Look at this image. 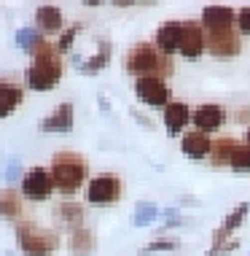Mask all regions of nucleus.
Instances as JSON below:
<instances>
[{
  "label": "nucleus",
  "instance_id": "obj_1",
  "mask_svg": "<svg viewBox=\"0 0 250 256\" xmlns=\"http://www.w3.org/2000/svg\"><path fill=\"white\" fill-rule=\"evenodd\" d=\"M124 70H127L132 78H162L167 81L172 73H175V65H172V57H167L156 49L154 44H135L124 57Z\"/></svg>",
  "mask_w": 250,
  "mask_h": 256
},
{
  "label": "nucleus",
  "instance_id": "obj_2",
  "mask_svg": "<svg viewBox=\"0 0 250 256\" xmlns=\"http://www.w3.org/2000/svg\"><path fill=\"white\" fill-rule=\"evenodd\" d=\"M48 170H51L57 192L67 200H70L89 178V162L81 154H75V151H57V154L51 156V162H48Z\"/></svg>",
  "mask_w": 250,
  "mask_h": 256
},
{
  "label": "nucleus",
  "instance_id": "obj_3",
  "mask_svg": "<svg viewBox=\"0 0 250 256\" xmlns=\"http://www.w3.org/2000/svg\"><path fill=\"white\" fill-rule=\"evenodd\" d=\"M16 246L22 256H54L62 246L57 230L38 226L35 221H19L16 224Z\"/></svg>",
  "mask_w": 250,
  "mask_h": 256
},
{
  "label": "nucleus",
  "instance_id": "obj_4",
  "mask_svg": "<svg viewBox=\"0 0 250 256\" xmlns=\"http://www.w3.org/2000/svg\"><path fill=\"white\" fill-rule=\"evenodd\" d=\"M19 192H22V197L30 200V202H46V200L57 192L54 178H51V170L48 168L24 170L22 178H19Z\"/></svg>",
  "mask_w": 250,
  "mask_h": 256
},
{
  "label": "nucleus",
  "instance_id": "obj_5",
  "mask_svg": "<svg viewBox=\"0 0 250 256\" xmlns=\"http://www.w3.org/2000/svg\"><path fill=\"white\" fill-rule=\"evenodd\" d=\"M124 197V181L116 172H100L86 184V202L89 205H113Z\"/></svg>",
  "mask_w": 250,
  "mask_h": 256
},
{
  "label": "nucleus",
  "instance_id": "obj_6",
  "mask_svg": "<svg viewBox=\"0 0 250 256\" xmlns=\"http://www.w3.org/2000/svg\"><path fill=\"white\" fill-rule=\"evenodd\" d=\"M62 81V62H32L24 68V86L32 92H51Z\"/></svg>",
  "mask_w": 250,
  "mask_h": 256
},
{
  "label": "nucleus",
  "instance_id": "obj_7",
  "mask_svg": "<svg viewBox=\"0 0 250 256\" xmlns=\"http://www.w3.org/2000/svg\"><path fill=\"white\" fill-rule=\"evenodd\" d=\"M207 52L215 60H234L242 52V32L234 27H221V30H207Z\"/></svg>",
  "mask_w": 250,
  "mask_h": 256
},
{
  "label": "nucleus",
  "instance_id": "obj_8",
  "mask_svg": "<svg viewBox=\"0 0 250 256\" xmlns=\"http://www.w3.org/2000/svg\"><path fill=\"white\" fill-rule=\"evenodd\" d=\"M132 92L148 108H167L172 102V89L162 78H135Z\"/></svg>",
  "mask_w": 250,
  "mask_h": 256
},
{
  "label": "nucleus",
  "instance_id": "obj_9",
  "mask_svg": "<svg viewBox=\"0 0 250 256\" xmlns=\"http://www.w3.org/2000/svg\"><path fill=\"white\" fill-rule=\"evenodd\" d=\"M207 52V30L199 19H186L183 22V36H180V57L183 60H199Z\"/></svg>",
  "mask_w": 250,
  "mask_h": 256
},
{
  "label": "nucleus",
  "instance_id": "obj_10",
  "mask_svg": "<svg viewBox=\"0 0 250 256\" xmlns=\"http://www.w3.org/2000/svg\"><path fill=\"white\" fill-rule=\"evenodd\" d=\"M226 119H229V114H226L224 106H218V102H202L199 108H194L191 124H194V130L210 135V132H215V130L224 127Z\"/></svg>",
  "mask_w": 250,
  "mask_h": 256
},
{
  "label": "nucleus",
  "instance_id": "obj_11",
  "mask_svg": "<svg viewBox=\"0 0 250 256\" xmlns=\"http://www.w3.org/2000/svg\"><path fill=\"white\" fill-rule=\"evenodd\" d=\"M73 124H75V106L70 100H65V102H59L51 114H46L43 119H40L38 130L40 132H70Z\"/></svg>",
  "mask_w": 250,
  "mask_h": 256
},
{
  "label": "nucleus",
  "instance_id": "obj_12",
  "mask_svg": "<svg viewBox=\"0 0 250 256\" xmlns=\"http://www.w3.org/2000/svg\"><path fill=\"white\" fill-rule=\"evenodd\" d=\"M191 116H194V110L189 108V102L172 100L170 106L164 108V130H167V135H172V138H178L180 132L186 135V127L191 124Z\"/></svg>",
  "mask_w": 250,
  "mask_h": 256
},
{
  "label": "nucleus",
  "instance_id": "obj_13",
  "mask_svg": "<svg viewBox=\"0 0 250 256\" xmlns=\"http://www.w3.org/2000/svg\"><path fill=\"white\" fill-rule=\"evenodd\" d=\"M180 36H183V22H175V19H170V22L159 24L156 32H154V46L162 54L167 57H172V54L180 52Z\"/></svg>",
  "mask_w": 250,
  "mask_h": 256
},
{
  "label": "nucleus",
  "instance_id": "obj_14",
  "mask_svg": "<svg viewBox=\"0 0 250 256\" xmlns=\"http://www.w3.org/2000/svg\"><path fill=\"white\" fill-rule=\"evenodd\" d=\"M202 24L205 30H221V27H234L237 24V8L224 3H213L202 8Z\"/></svg>",
  "mask_w": 250,
  "mask_h": 256
},
{
  "label": "nucleus",
  "instance_id": "obj_15",
  "mask_svg": "<svg viewBox=\"0 0 250 256\" xmlns=\"http://www.w3.org/2000/svg\"><path fill=\"white\" fill-rule=\"evenodd\" d=\"M248 213H250V202H240L237 208H234V210L224 218V224H221L218 230L213 232V246H224V243H229V240H232V234L237 232L242 224H245Z\"/></svg>",
  "mask_w": 250,
  "mask_h": 256
},
{
  "label": "nucleus",
  "instance_id": "obj_16",
  "mask_svg": "<svg viewBox=\"0 0 250 256\" xmlns=\"http://www.w3.org/2000/svg\"><path fill=\"white\" fill-rule=\"evenodd\" d=\"M213 140L210 135L199 132V130H189L186 135H180V151L189 159H210Z\"/></svg>",
  "mask_w": 250,
  "mask_h": 256
},
{
  "label": "nucleus",
  "instance_id": "obj_17",
  "mask_svg": "<svg viewBox=\"0 0 250 256\" xmlns=\"http://www.w3.org/2000/svg\"><path fill=\"white\" fill-rule=\"evenodd\" d=\"M65 24V14H62L59 6H51V3H43L35 8V30L43 32V36H54V32L62 30Z\"/></svg>",
  "mask_w": 250,
  "mask_h": 256
},
{
  "label": "nucleus",
  "instance_id": "obj_18",
  "mask_svg": "<svg viewBox=\"0 0 250 256\" xmlns=\"http://www.w3.org/2000/svg\"><path fill=\"white\" fill-rule=\"evenodd\" d=\"M240 148V140L232 135H224V138H215L213 140V148H210V164L213 168H232V159Z\"/></svg>",
  "mask_w": 250,
  "mask_h": 256
},
{
  "label": "nucleus",
  "instance_id": "obj_19",
  "mask_svg": "<svg viewBox=\"0 0 250 256\" xmlns=\"http://www.w3.org/2000/svg\"><path fill=\"white\" fill-rule=\"evenodd\" d=\"M24 102V86L13 81H0V119H8Z\"/></svg>",
  "mask_w": 250,
  "mask_h": 256
},
{
  "label": "nucleus",
  "instance_id": "obj_20",
  "mask_svg": "<svg viewBox=\"0 0 250 256\" xmlns=\"http://www.w3.org/2000/svg\"><path fill=\"white\" fill-rule=\"evenodd\" d=\"M67 251L70 256H92L97 251V238L89 226H78V230L70 232L67 238Z\"/></svg>",
  "mask_w": 250,
  "mask_h": 256
},
{
  "label": "nucleus",
  "instance_id": "obj_21",
  "mask_svg": "<svg viewBox=\"0 0 250 256\" xmlns=\"http://www.w3.org/2000/svg\"><path fill=\"white\" fill-rule=\"evenodd\" d=\"M22 192L13 186H3L0 189V218L5 221H16L22 216Z\"/></svg>",
  "mask_w": 250,
  "mask_h": 256
},
{
  "label": "nucleus",
  "instance_id": "obj_22",
  "mask_svg": "<svg viewBox=\"0 0 250 256\" xmlns=\"http://www.w3.org/2000/svg\"><path fill=\"white\" fill-rule=\"evenodd\" d=\"M83 218H86V210H83V205L75 202V200H65V202L57 205V221L62 226H67L70 232L83 226Z\"/></svg>",
  "mask_w": 250,
  "mask_h": 256
},
{
  "label": "nucleus",
  "instance_id": "obj_23",
  "mask_svg": "<svg viewBox=\"0 0 250 256\" xmlns=\"http://www.w3.org/2000/svg\"><path fill=\"white\" fill-rule=\"evenodd\" d=\"M110 57H113V44H110V40H100L97 54L83 60V65L78 68V73L81 76H97L100 70H105V68L110 65Z\"/></svg>",
  "mask_w": 250,
  "mask_h": 256
},
{
  "label": "nucleus",
  "instance_id": "obj_24",
  "mask_svg": "<svg viewBox=\"0 0 250 256\" xmlns=\"http://www.w3.org/2000/svg\"><path fill=\"white\" fill-rule=\"evenodd\" d=\"M40 40H46V36H43V32H38L35 27H22V30L16 32V46L24 54H30V57H32V52L38 49Z\"/></svg>",
  "mask_w": 250,
  "mask_h": 256
},
{
  "label": "nucleus",
  "instance_id": "obj_25",
  "mask_svg": "<svg viewBox=\"0 0 250 256\" xmlns=\"http://www.w3.org/2000/svg\"><path fill=\"white\" fill-rule=\"evenodd\" d=\"M159 218V205L154 202H137L135 213H132V224L135 226H151Z\"/></svg>",
  "mask_w": 250,
  "mask_h": 256
},
{
  "label": "nucleus",
  "instance_id": "obj_26",
  "mask_svg": "<svg viewBox=\"0 0 250 256\" xmlns=\"http://www.w3.org/2000/svg\"><path fill=\"white\" fill-rule=\"evenodd\" d=\"M32 62H62V54L57 49V44H51V40H40L38 49L32 52Z\"/></svg>",
  "mask_w": 250,
  "mask_h": 256
},
{
  "label": "nucleus",
  "instance_id": "obj_27",
  "mask_svg": "<svg viewBox=\"0 0 250 256\" xmlns=\"http://www.w3.org/2000/svg\"><path fill=\"white\" fill-rule=\"evenodd\" d=\"M81 30H83L81 22H75V24H70V27H65V30H62V36H59V40H57V49H59L62 57H65V54L73 49V44H75V38H78Z\"/></svg>",
  "mask_w": 250,
  "mask_h": 256
},
{
  "label": "nucleus",
  "instance_id": "obj_28",
  "mask_svg": "<svg viewBox=\"0 0 250 256\" xmlns=\"http://www.w3.org/2000/svg\"><path fill=\"white\" fill-rule=\"evenodd\" d=\"M178 246H180V243H178L175 238H159V240H151V243L145 246L140 254H143V256H151V254H159V251H175Z\"/></svg>",
  "mask_w": 250,
  "mask_h": 256
},
{
  "label": "nucleus",
  "instance_id": "obj_29",
  "mask_svg": "<svg viewBox=\"0 0 250 256\" xmlns=\"http://www.w3.org/2000/svg\"><path fill=\"white\" fill-rule=\"evenodd\" d=\"M232 170L234 172H250V146L248 143H240L237 154L232 159Z\"/></svg>",
  "mask_w": 250,
  "mask_h": 256
},
{
  "label": "nucleus",
  "instance_id": "obj_30",
  "mask_svg": "<svg viewBox=\"0 0 250 256\" xmlns=\"http://www.w3.org/2000/svg\"><path fill=\"white\" fill-rule=\"evenodd\" d=\"M237 248H240V240H229V243H224V246H210V251H207L205 256H232Z\"/></svg>",
  "mask_w": 250,
  "mask_h": 256
},
{
  "label": "nucleus",
  "instance_id": "obj_31",
  "mask_svg": "<svg viewBox=\"0 0 250 256\" xmlns=\"http://www.w3.org/2000/svg\"><path fill=\"white\" fill-rule=\"evenodd\" d=\"M237 30L245 36V32H250V6H242V8H237Z\"/></svg>",
  "mask_w": 250,
  "mask_h": 256
},
{
  "label": "nucleus",
  "instance_id": "obj_32",
  "mask_svg": "<svg viewBox=\"0 0 250 256\" xmlns=\"http://www.w3.org/2000/svg\"><path fill=\"white\" fill-rule=\"evenodd\" d=\"M132 119H135V122H140V124H143V127H145V130H154V124H151V119H148V116H143V114H137V110H135V108H132Z\"/></svg>",
  "mask_w": 250,
  "mask_h": 256
},
{
  "label": "nucleus",
  "instance_id": "obj_33",
  "mask_svg": "<svg viewBox=\"0 0 250 256\" xmlns=\"http://www.w3.org/2000/svg\"><path fill=\"white\" fill-rule=\"evenodd\" d=\"M16 172H19V168H16V162H11V168H5L3 170V178H5V181H13V178H16Z\"/></svg>",
  "mask_w": 250,
  "mask_h": 256
},
{
  "label": "nucleus",
  "instance_id": "obj_34",
  "mask_svg": "<svg viewBox=\"0 0 250 256\" xmlns=\"http://www.w3.org/2000/svg\"><path fill=\"white\" fill-rule=\"evenodd\" d=\"M234 119L240 124H245V119H250V108H237V114H234Z\"/></svg>",
  "mask_w": 250,
  "mask_h": 256
},
{
  "label": "nucleus",
  "instance_id": "obj_35",
  "mask_svg": "<svg viewBox=\"0 0 250 256\" xmlns=\"http://www.w3.org/2000/svg\"><path fill=\"white\" fill-rule=\"evenodd\" d=\"M116 8H129V6H135V3H132V0H116Z\"/></svg>",
  "mask_w": 250,
  "mask_h": 256
},
{
  "label": "nucleus",
  "instance_id": "obj_36",
  "mask_svg": "<svg viewBox=\"0 0 250 256\" xmlns=\"http://www.w3.org/2000/svg\"><path fill=\"white\" fill-rule=\"evenodd\" d=\"M83 6H86V8H97V6H100V0H86Z\"/></svg>",
  "mask_w": 250,
  "mask_h": 256
},
{
  "label": "nucleus",
  "instance_id": "obj_37",
  "mask_svg": "<svg viewBox=\"0 0 250 256\" xmlns=\"http://www.w3.org/2000/svg\"><path fill=\"white\" fill-rule=\"evenodd\" d=\"M100 108H102V110H108V100H105V94H100Z\"/></svg>",
  "mask_w": 250,
  "mask_h": 256
},
{
  "label": "nucleus",
  "instance_id": "obj_38",
  "mask_svg": "<svg viewBox=\"0 0 250 256\" xmlns=\"http://www.w3.org/2000/svg\"><path fill=\"white\" fill-rule=\"evenodd\" d=\"M245 143L250 146V124H248V130H245Z\"/></svg>",
  "mask_w": 250,
  "mask_h": 256
},
{
  "label": "nucleus",
  "instance_id": "obj_39",
  "mask_svg": "<svg viewBox=\"0 0 250 256\" xmlns=\"http://www.w3.org/2000/svg\"><path fill=\"white\" fill-rule=\"evenodd\" d=\"M8 256H13V254H8Z\"/></svg>",
  "mask_w": 250,
  "mask_h": 256
},
{
  "label": "nucleus",
  "instance_id": "obj_40",
  "mask_svg": "<svg viewBox=\"0 0 250 256\" xmlns=\"http://www.w3.org/2000/svg\"><path fill=\"white\" fill-rule=\"evenodd\" d=\"M248 256H250V254H248Z\"/></svg>",
  "mask_w": 250,
  "mask_h": 256
}]
</instances>
